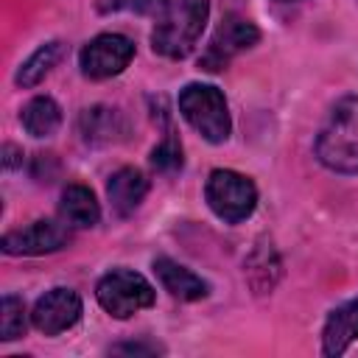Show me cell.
Instances as JSON below:
<instances>
[{"label": "cell", "mask_w": 358, "mask_h": 358, "mask_svg": "<svg viewBox=\"0 0 358 358\" xmlns=\"http://www.w3.org/2000/svg\"><path fill=\"white\" fill-rule=\"evenodd\" d=\"M316 157L336 173H358V95L336 101L319 129Z\"/></svg>", "instance_id": "obj_1"}, {"label": "cell", "mask_w": 358, "mask_h": 358, "mask_svg": "<svg viewBox=\"0 0 358 358\" xmlns=\"http://www.w3.org/2000/svg\"><path fill=\"white\" fill-rule=\"evenodd\" d=\"M207 14L210 0H173L165 17L157 20V28L151 34L154 53L165 59H185L196 48L207 25Z\"/></svg>", "instance_id": "obj_2"}, {"label": "cell", "mask_w": 358, "mask_h": 358, "mask_svg": "<svg viewBox=\"0 0 358 358\" xmlns=\"http://www.w3.org/2000/svg\"><path fill=\"white\" fill-rule=\"evenodd\" d=\"M179 112L207 143L218 145L232 131L227 98L213 84H187L179 92Z\"/></svg>", "instance_id": "obj_3"}, {"label": "cell", "mask_w": 358, "mask_h": 358, "mask_svg": "<svg viewBox=\"0 0 358 358\" xmlns=\"http://www.w3.org/2000/svg\"><path fill=\"white\" fill-rule=\"evenodd\" d=\"M204 199L210 210L224 221V224H238L255 213L257 204V187L249 176L229 171V168H215L207 176L204 185Z\"/></svg>", "instance_id": "obj_4"}, {"label": "cell", "mask_w": 358, "mask_h": 358, "mask_svg": "<svg viewBox=\"0 0 358 358\" xmlns=\"http://www.w3.org/2000/svg\"><path fill=\"white\" fill-rule=\"evenodd\" d=\"M95 296H98V305L115 316V319H129L131 313L143 310V308H151L154 305V288L151 282L131 271V268H112L109 274H103L95 285Z\"/></svg>", "instance_id": "obj_5"}, {"label": "cell", "mask_w": 358, "mask_h": 358, "mask_svg": "<svg viewBox=\"0 0 358 358\" xmlns=\"http://www.w3.org/2000/svg\"><path fill=\"white\" fill-rule=\"evenodd\" d=\"M257 39H260V31H257L255 22H249L246 17H238V14H227L218 22L210 45L204 48V53L199 59V67L207 70V73H218L238 53H243L246 48H252Z\"/></svg>", "instance_id": "obj_6"}, {"label": "cell", "mask_w": 358, "mask_h": 358, "mask_svg": "<svg viewBox=\"0 0 358 358\" xmlns=\"http://www.w3.org/2000/svg\"><path fill=\"white\" fill-rule=\"evenodd\" d=\"M134 59V42L123 34H98L81 48L78 64L87 78H112L129 67Z\"/></svg>", "instance_id": "obj_7"}, {"label": "cell", "mask_w": 358, "mask_h": 358, "mask_svg": "<svg viewBox=\"0 0 358 358\" xmlns=\"http://www.w3.org/2000/svg\"><path fill=\"white\" fill-rule=\"evenodd\" d=\"M70 243V229L53 218H39L22 229L6 232L0 246L6 255H50Z\"/></svg>", "instance_id": "obj_8"}, {"label": "cell", "mask_w": 358, "mask_h": 358, "mask_svg": "<svg viewBox=\"0 0 358 358\" xmlns=\"http://www.w3.org/2000/svg\"><path fill=\"white\" fill-rule=\"evenodd\" d=\"M81 319V296L73 288H50L34 305L31 322L45 336H59Z\"/></svg>", "instance_id": "obj_9"}, {"label": "cell", "mask_w": 358, "mask_h": 358, "mask_svg": "<svg viewBox=\"0 0 358 358\" xmlns=\"http://www.w3.org/2000/svg\"><path fill=\"white\" fill-rule=\"evenodd\" d=\"M154 274L159 277L162 288L171 296L182 299V302H196V299H204L210 294V285L199 274H193L190 268H185L182 263H176L171 257H157L154 260Z\"/></svg>", "instance_id": "obj_10"}, {"label": "cell", "mask_w": 358, "mask_h": 358, "mask_svg": "<svg viewBox=\"0 0 358 358\" xmlns=\"http://www.w3.org/2000/svg\"><path fill=\"white\" fill-rule=\"evenodd\" d=\"M145 193H148V179L137 168H120L106 182V196L112 201V210L120 218L131 215L140 207V201L145 199Z\"/></svg>", "instance_id": "obj_11"}, {"label": "cell", "mask_w": 358, "mask_h": 358, "mask_svg": "<svg viewBox=\"0 0 358 358\" xmlns=\"http://www.w3.org/2000/svg\"><path fill=\"white\" fill-rule=\"evenodd\" d=\"M358 338V299L336 308L327 322H324V333H322V352L324 355H341L347 352V347Z\"/></svg>", "instance_id": "obj_12"}, {"label": "cell", "mask_w": 358, "mask_h": 358, "mask_svg": "<svg viewBox=\"0 0 358 358\" xmlns=\"http://www.w3.org/2000/svg\"><path fill=\"white\" fill-rule=\"evenodd\" d=\"M62 218L73 227H95L98 218H101V207H98V199L90 187L84 185H67L64 193H62Z\"/></svg>", "instance_id": "obj_13"}, {"label": "cell", "mask_w": 358, "mask_h": 358, "mask_svg": "<svg viewBox=\"0 0 358 358\" xmlns=\"http://www.w3.org/2000/svg\"><path fill=\"white\" fill-rule=\"evenodd\" d=\"M20 123L31 137H50L62 126V109L50 95H36L20 112Z\"/></svg>", "instance_id": "obj_14"}, {"label": "cell", "mask_w": 358, "mask_h": 358, "mask_svg": "<svg viewBox=\"0 0 358 358\" xmlns=\"http://www.w3.org/2000/svg\"><path fill=\"white\" fill-rule=\"evenodd\" d=\"M81 134L87 143H112L120 134H126V120L117 109L92 106L81 115Z\"/></svg>", "instance_id": "obj_15"}, {"label": "cell", "mask_w": 358, "mask_h": 358, "mask_svg": "<svg viewBox=\"0 0 358 358\" xmlns=\"http://www.w3.org/2000/svg\"><path fill=\"white\" fill-rule=\"evenodd\" d=\"M62 53H64V45L62 42H45V45H39L22 62V67L17 70V84L20 87H36L56 67V62L62 59Z\"/></svg>", "instance_id": "obj_16"}, {"label": "cell", "mask_w": 358, "mask_h": 358, "mask_svg": "<svg viewBox=\"0 0 358 358\" xmlns=\"http://www.w3.org/2000/svg\"><path fill=\"white\" fill-rule=\"evenodd\" d=\"M25 333V302L14 294H6L0 302V338L14 341Z\"/></svg>", "instance_id": "obj_17"}, {"label": "cell", "mask_w": 358, "mask_h": 358, "mask_svg": "<svg viewBox=\"0 0 358 358\" xmlns=\"http://www.w3.org/2000/svg\"><path fill=\"white\" fill-rule=\"evenodd\" d=\"M151 165H154L157 171H162V173H173V171L182 168V145H179V140L173 137L171 126H165L162 143L151 151Z\"/></svg>", "instance_id": "obj_18"}, {"label": "cell", "mask_w": 358, "mask_h": 358, "mask_svg": "<svg viewBox=\"0 0 358 358\" xmlns=\"http://www.w3.org/2000/svg\"><path fill=\"white\" fill-rule=\"evenodd\" d=\"M171 3H173V0H131L129 6H131L137 14H143V17L159 20V17H165V11L171 8Z\"/></svg>", "instance_id": "obj_19"}, {"label": "cell", "mask_w": 358, "mask_h": 358, "mask_svg": "<svg viewBox=\"0 0 358 358\" xmlns=\"http://www.w3.org/2000/svg\"><path fill=\"white\" fill-rule=\"evenodd\" d=\"M131 0H95V6H98V11L101 14H112V11H120L123 6H129Z\"/></svg>", "instance_id": "obj_20"}, {"label": "cell", "mask_w": 358, "mask_h": 358, "mask_svg": "<svg viewBox=\"0 0 358 358\" xmlns=\"http://www.w3.org/2000/svg\"><path fill=\"white\" fill-rule=\"evenodd\" d=\"M159 347H143V344H123V347H115V352H157Z\"/></svg>", "instance_id": "obj_21"}, {"label": "cell", "mask_w": 358, "mask_h": 358, "mask_svg": "<svg viewBox=\"0 0 358 358\" xmlns=\"http://www.w3.org/2000/svg\"><path fill=\"white\" fill-rule=\"evenodd\" d=\"M280 3H294V0H280Z\"/></svg>", "instance_id": "obj_22"}]
</instances>
